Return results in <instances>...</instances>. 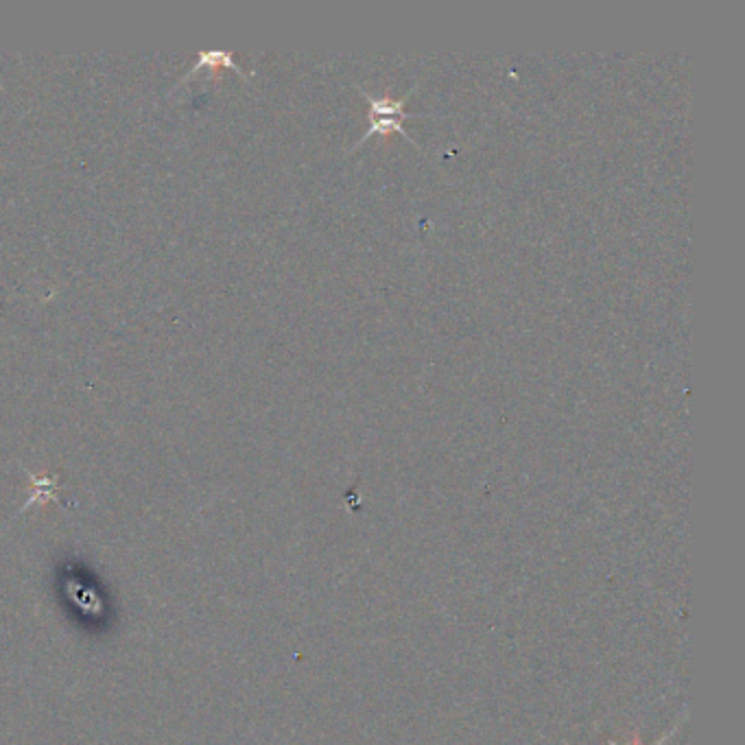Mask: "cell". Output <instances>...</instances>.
Returning <instances> with one entry per match:
<instances>
[{"label":"cell","instance_id":"6da1fadb","mask_svg":"<svg viewBox=\"0 0 745 745\" xmlns=\"http://www.w3.org/2000/svg\"><path fill=\"white\" fill-rule=\"evenodd\" d=\"M354 88H357L359 94H363V97L368 99V103H370V129H368V132H365V134L361 136V140H357V143H354L348 151H354V149L363 147L365 143H368V140H370L372 136H387V134H392V132L400 134L402 138L407 140L409 145L418 147L416 143H413V138L405 132V127H402V123H405L407 118L431 116V114H427V112H424V114H411V112H405V103H407V99L411 97V94L416 92V86H413V88H411L402 99H387V97H383V99H374L372 94L365 92L361 86H354Z\"/></svg>","mask_w":745,"mask_h":745},{"label":"cell","instance_id":"3957f363","mask_svg":"<svg viewBox=\"0 0 745 745\" xmlns=\"http://www.w3.org/2000/svg\"><path fill=\"white\" fill-rule=\"evenodd\" d=\"M678 730H680V724H678L676 728H671V730L667 732V735H665V737H662V739H660L658 743H654V745H667V741H669V739H671L673 735H676V732H678ZM610 745H619V743H617V741H610Z\"/></svg>","mask_w":745,"mask_h":745},{"label":"cell","instance_id":"7a4b0ae2","mask_svg":"<svg viewBox=\"0 0 745 745\" xmlns=\"http://www.w3.org/2000/svg\"><path fill=\"white\" fill-rule=\"evenodd\" d=\"M204 66H210V68H230V70H234V73H239L241 77H247L245 70L234 62V55L230 51H201V55L197 59V64L193 66V70L186 77H191L193 73H197V70L204 68Z\"/></svg>","mask_w":745,"mask_h":745}]
</instances>
